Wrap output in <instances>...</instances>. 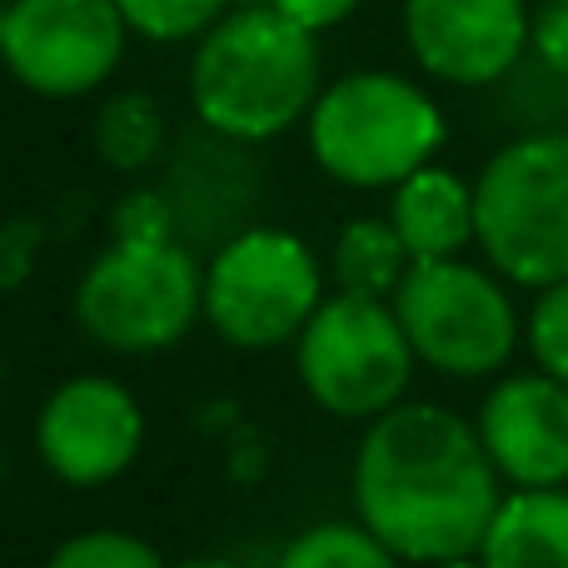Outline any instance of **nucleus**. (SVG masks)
<instances>
[{
	"instance_id": "nucleus-16",
	"label": "nucleus",
	"mask_w": 568,
	"mask_h": 568,
	"mask_svg": "<svg viewBox=\"0 0 568 568\" xmlns=\"http://www.w3.org/2000/svg\"><path fill=\"white\" fill-rule=\"evenodd\" d=\"M160 140H165V120H160L155 100L135 95V90L105 100V110H100V120H95V150L105 165H115V170L150 165Z\"/></svg>"
},
{
	"instance_id": "nucleus-6",
	"label": "nucleus",
	"mask_w": 568,
	"mask_h": 568,
	"mask_svg": "<svg viewBox=\"0 0 568 568\" xmlns=\"http://www.w3.org/2000/svg\"><path fill=\"white\" fill-rule=\"evenodd\" d=\"M414 344L399 314L364 294L320 304L300 334V379L339 419H379L409 384Z\"/></svg>"
},
{
	"instance_id": "nucleus-11",
	"label": "nucleus",
	"mask_w": 568,
	"mask_h": 568,
	"mask_svg": "<svg viewBox=\"0 0 568 568\" xmlns=\"http://www.w3.org/2000/svg\"><path fill=\"white\" fill-rule=\"evenodd\" d=\"M404 30L419 65L454 85H494L529 45L524 0H409Z\"/></svg>"
},
{
	"instance_id": "nucleus-4",
	"label": "nucleus",
	"mask_w": 568,
	"mask_h": 568,
	"mask_svg": "<svg viewBox=\"0 0 568 568\" xmlns=\"http://www.w3.org/2000/svg\"><path fill=\"white\" fill-rule=\"evenodd\" d=\"M444 145L439 105L399 75H349L310 110V150L334 180L359 190L404 185Z\"/></svg>"
},
{
	"instance_id": "nucleus-9",
	"label": "nucleus",
	"mask_w": 568,
	"mask_h": 568,
	"mask_svg": "<svg viewBox=\"0 0 568 568\" xmlns=\"http://www.w3.org/2000/svg\"><path fill=\"white\" fill-rule=\"evenodd\" d=\"M125 50V16L115 0H16L6 6L0 55L36 95H85L105 85Z\"/></svg>"
},
{
	"instance_id": "nucleus-3",
	"label": "nucleus",
	"mask_w": 568,
	"mask_h": 568,
	"mask_svg": "<svg viewBox=\"0 0 568 568\" xmlns=\"http://www.w3.org/2000/svg\"><path fill=\"white\" fill-rule=\"evenodd\" d=\"M474 240L519 284L568 280V135H524L474 185Z\"/></svg>"
},
{
	"instance_id": "nucleus-21",
	"label": "nucleus",
	"mask_w": 568,
	"mask_h": 568,
	"mask_svg": "<svg viewBox=\"0 0 568 568\" xmlns=\"http://www.w3.org/2000/svg\"><path fill=\"white\" fill-rule=\"evenodd\" d=\"M170 230H175V210H170L165 195H150V190L130 195L115 215L120 240H170Z\"/></svg>"
},
{
	"instance_id": "nucleus-20",
	"label": "nucleus",
	"mask_w": 568,
	"mask_h": 568,
	"mask_svg": "<svg viewBox=\"0 0 568 568\" xmlns=\"http://www.w3.org/2000/svg\"><path fill=\"white\" fill-rule=\"evenodd\" d=\"M529 349L549 379L568 384V280L549 284V290L539 294L534 320H529Z\"/></svg>"
},
{
	"instance_id": "nucleus-13",
	"label": "nucleus",
	"mask_w": 568,
	"mask_h": 568,
	"mask_svg": "<svg viewBox=\"0 0 568 568\" xmlns=\"http://www.w3.org/2000/svg\"><path fill=\"white\" fill-rule=\"evenodd\" d=\"M389 225L399 230L409 260H454V250L474 240V190L449 170L424 165L399 185Z\"/></svg>"
},
{
	"instance_id": "nucleus-27",
	"label": "nucleus",
	"mask_w": 568,
	"mask_h": 568,
	"mask_svg": "<svg viewBox=\"0 0 568 568\" xmlns=\"http://www.w3.org/2000/svg\"><path fill=\"white\" fill-rule=\"evenodd\" d=\"M240 6H255V0H240Z\"/></svg>"
},
{
	"instance_id": "nucleus-12",
	"label": "nucleus",
	"mask_w": 568,
	"mask_h": 568,
	"mask_svg": "<svg viewBox=\"0 0 568 568\" xmlns=\"http://www.w3.org/2000/svg\"><path fill=\"white\" fill-rule=\"evenodd\" d=\"M479 439L494 469L519 489H559L568 479V384L514 374L484 399Z\"/></svg>"
},
{
	"instance_id": "nucleus-23",
	"label": "nucleus",
	"mask_w": 568,
	"mask_h": 568,
	"mask_svg": "<svg viewBox=\"0 0 568 568\" xmlns=\"http://www.w3.org/2000/svg\"><path fill=\"white\" fill-rule=\"evenodd\" d=\"M270 6L280 10V16H290L294 26H304L314 36V30H329V26H339L344 16H349L359 0H270Z\"/></svg>"
},
{
	"instance_id": "nucleus-8",
	"label": "nucleus",
	"mask_w": 568,
	"mask_h": 568,
	"mask_svg": "<svg viewBox=\"0 0 568 568\" xmlns=\"http://www.w3.org/2000/svg\"><path fill=\"white\" fill-rule=\"evenodd\" d=\"M320 310L314 255L284 230H245L215 255L205 275V314L230 344L270 349Z\"/></svg>"
},
{
	"instance_id": "nucleus-15",
	"label": "nucleus",
	"mask_w": 568,
	"mask_h": 568,
	"mask_svg": "<svg viewBox=\"0 0 568 568\" xmlns=\"http://www.w3.org/2000/svg\"><path fill=\"white\" fill-rule=\"evenodd\" d=\"M409 265L414 260L389 220H354L334 250V275H339L344 294H364V300L394 294L409 275Z\"/></svg>"
},
{
	"instance_id": "nucleus-24",
	"label": "nucleus",
	"mask_w": 568,
	"mask_h": 568,
	"mask_svg": "<svg viewBox=\"0 0 568 568\" xmlns=\"http://www.w3.org/2000/svg\"><path fill=\"white\" fill-rule=\"evenodd\" d=\"M175 568H235L230 559H185V564H175Z\"/></svg>"
},
{
	"instance_id": "nucleus-26",
	"label": "nucleus",
	"mask_w": 568,
	"mask_h": 568,
	"mask_svg": "<svg viewBox=\"0 0 568 568\" xmlns=\"http://www.w3.org/2000/svg\"><path fill=\"white\" fill-rule=\"evenodd\" d=\"M0 30H6V10H0Z\"/></svg>"
},
{
	"instance_id": "nucleus-2",
	"label": "nucleus",
	"mask_w": 568,
	"mask_h": 568,
	"mask_svg": "<svg viewBox=\"0 0 568 568\" xmlns=\"http://www.w3.org/2000/svg\"><path fill=\"white\" fill-rule=\"evenodd\" d=\"M195 115L225 140H270L320 100V50L275 6L230 10L190 65Z\"/></svg>"
},
{
	"instance_id": "nucleus-10",
	"label": "nucleus",
	"mask_w": 568,
	"mask_h": 568,
	"mask_svg": "<svg viewBox=\"0 0 568 568\" xmlns=\"http://www.w3.org/2000/svg\"><path fill=\"white\" fill-rule=\"evenodd\" d=\"M140 434H145L140 404L120 384L95 379V374L60 384L36 424L45 469L75 489L110 484L115 474H125L130 459L140 454Z\"/></svg>"
},
{
	"instance_id": "nucleus-18",
	"label": "nucleus",
	"mask_w": 568,
	"mask_h": 568,
	"mask_svg": "<svg viewBox=\"0 0 568 568\" xmlns=\"http://www.w3.org/2000/svg\"><path fill=\"white\" fill-rule=\"evenodd\" d=\"M115 6L125 26L145 40H190L200 30H215L230 0H115Z\"/></svg>"
},
{
	"instance_id": "nucleus-22",
	"label": "nucleus",
	"mask_w": 568,
	"mask_h": 568,
	"mask_svg": "<svg viewBox=\"0 0 568 568\" xmlns=\"http://www.w3.org/2000/svg\"><path fill=\"white\" fill-rule=\"evenodd\" d=\"M529 45H534V60H544L554 75L568 80V0H549V6L534 16Z\"/></svg>"
},
{
	"instance_id": "nucleus-25",
	"label": "nucleus",
	"mask_w": 568,
	"mask_h": 568,
	"mask_svg": "<svg viewBox=\"0 0 568 568\" xmlns=\"http://www.w3.org/2000/svg\"><path fill=\"white\" fill-rule=\"evenodd\" d=\"M439 568H484V564H464V559H459V564H439Z\"/></svg>"
},
{
	"instance_id": "nucleus-1",
	"label": "nucleus",
	"mask_w": 568,
	"mask_h": 568,
	"mask_svg": "<svg viewBox=\"0 0 568 568\" xmlns=\"http://www.w3.org/2000/svg\"><path fill=\"white\" fill-rule=\"evenodd\" d=\"M359 519L394 559L459 564L499 514V469L479 429L439 404H394L354 459Z\"/></svg>"
},
{
	"instance_id": "nucleus-19",
	"label": "nucleus",
	"mask_w": 568,
	"mask_h": 568,
	"mask_svg": "<svg viewBox=\"0 0 568 568\" xmlns=\"http://www.w3.org/2000/svg\"><path fill=\"white\" fill-rule=\"evenodd\" d=\"M50 568H165L160 554L145 539H130V534H80V539L60 544Z\"/></svg>"
},
{
	"instance_id": "nucleus-17",
	"label": "nucleus",
	"mask_w": 568,
	"mask_h": 568,
	"mask_svg": "<svg viewBox=\"0 0 568 568\" xmlns=\"http://www.w3.org/2000/svg\"><path fill=\"white\" fill-rule=\"evenodd\" d=\"M280 568H399L394 554L354 524H320L284 549Z\"/></svg>"
},
{
	"instance_id": "nucleus-5",
	"label": "nucleus",
	"mask_w": 568,
	"mask_h": 568,
	"mask_svg": "<svg viewBox=\"0 0 568 568\" xmlns=\"http://www.w3.org/2000/svg\"><path fill=\"white\" fill-rule=\"evenodd\" d=\"M205 310V280L195 255L170 240H120L85 270L75 314L105 349H165Z\"/></svg>"
},
{
	"instance_id": "nucleus-14",
	"label": "nucleus",
	"mask_w": 568,
	"mask_h": 568,
	"mask_svg": "<svg viewBox=\"0 0 568 568\" xmlns=\"http://www.w3.org/2000/svg\"><path fill=\"white\" fill-rule=\"evenodd\" d=\"M484 568H568V494L519 489L484 534Z\"/></svg>"
},
{
	"instance_id": "nucleus-7",
	"label": "nucleus",
	"mask_w": 568,
	"mask_h": 568,
	"mask_svg": "<svg viewBox=\"0 0 568 568\" xmlns=\"http://www.w3.org/2000/svg\"><path fill=\"white\" fill-rule=\"evenodd\" d=\"M394 314L414 354L459 379L494 374L519 339L509 294L484 270H469L459 260H414L404 284L394 290Z\"/></svg>"
}]
</instances>
